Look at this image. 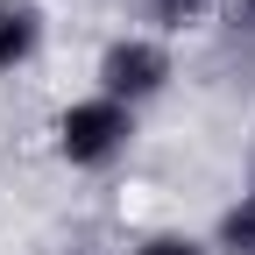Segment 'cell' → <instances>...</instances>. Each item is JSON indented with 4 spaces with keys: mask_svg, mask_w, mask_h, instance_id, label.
I'll list each match as a JSON object with an SVG mask.
<instances>
[{
    "mask_svg": "<svg viewBox=\"0 0 255 255\" xmlns=\"http://www.w3.org/2000/svg\"><path fill=\"white\" fill-rule=\"evenodd\" d=\"M128 135H135V121H128V107L121 100H78L71 114L57 121V149L71 156L78 170H100V163H114V156L128 149Z\"/></svg>",
    "mask_w": 255,
    "mask_h": 255,
    "instance_id": "cell-1",
    "label": "cell"
},
{
    "mask_svg": "<svg viewBox=\"0 0 255 255\" xmlns=\"http://www.w3.org/2000/svg\"><path fill=\"white\" fill-rule=\"evenodd\" d=\"M163 78H170V57L156 50V43H142V36H121V43L100 57V85H107V100H121V107L149 100Z\"/></svg>",
    "mask_w": 255,
    "mask_h": 255,
    "instance_id": "cell-2",
    "label": "cell"
},
{
    "mask_svg": "<svg viewBox=\"0 0 255 255\" xmlns=\"http://www.w3.org/2000/svg\"><path fill=\"white\" fill-rule=\"evenodd\" d=\"M36 36H43L36 0H0V71H14V64L36 50Z\"/></svg>",
    "mask_w": 255,
    "mask_h": 255,
    "instance_id": "cell-3",
    "label": "cell"
},
{
    "mask_svg": "<svg viewBox=\"0 0 255 255\" xmlns=\"http://www.w3.org/2000/svg\"><path fill=\"white\" fill-rule=\"evenodd\" d=\"M220 248L227 255H255V191L241 206H227V220H220Z\"/></svg>",
    "mask_w": 255,
    "mask_h": 255,
    "instance_id": "cell-4",
    "label": "cell"
},
{
    "mask_svg": "<svg viewBox=\"0 0 255 255\" xmlns=\"http://www.w3.org/2000/svg\"><path fill=\"white\" fill-rule=\"evenodd\" d=\"M199 7H206V0H149V14L163 21V28H177V21H191Z\"/></svg>",
    "mask_w": 255,
    "mask_h": 255,
    "instance_id": "cell-5",
    "label": "cell"
},
{
    "mask_svg": "<svg viewBox=\"0 0 255 255\" xmlns=\"http://www.w3.org/2000/svg\"><path fill=\"white\" fill-rule=\"evenodd\" d=\"M135 255H206V248H191V241H170V234H163V241H149V248H135Z\"/></svg>",
    "mask_w": 255,
    "mask_h": 255,
    "instance_id": "cell-6",
    "label": "cell"
},
{
    "mask_svg": "<svg viewBox=\"0 0 255 255\" xmlns=\"http://www.w3.org/2000/svg\"><path fill=\"white\" fill-rule=\"evenodd\" d=\"M248 7H255V0H248Z\"/></svg>",
    "mask_w": 255,
    "mask_h": 255,
    "instance_id": "cell-7",
    "label": "cell"
}]
</instances>
